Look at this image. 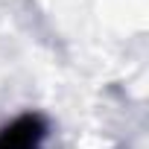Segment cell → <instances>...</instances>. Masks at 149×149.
<instances>
[{
    "label": "cell",
    "mask_w": 149,
    "mask_h": 149,
    "mask_svg": "<svg viewBox=\"0 0 149 149\" xmlns=\"http://www.w3.org/2000/svg\"><path fill=\"white\" fill-rule=\"evenodd\" d=\"M47 129L38 114H24L0 132V149H38Z\"/></svg>",
    "instance_id": "1"
}]
</instances>
